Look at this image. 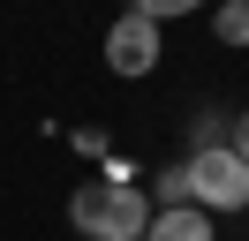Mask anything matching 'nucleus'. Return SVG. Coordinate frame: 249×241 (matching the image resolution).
<instances>
[{"label":"nucleus","instance_id":"nucleus-7","mask_svg":"<svg viewBox=\"0 0 249 241\" xmlns=\"http://www.w3.org/2000/svg\"><path fill=\"white\" fill-rule=\"evenodd\" d=\"M196 8H212V0H136V15H151V23H181Z\"/></svg>","mask_w":249,"mask_h":241},{"label":"nucleus","instance_id":"nucleus-1","mask_svg":"<svg viewBox=\"0 0 249 241\" xmlns=\"http://www.w3.org/2000/svg\"><path fill=\"white\" fill-rule=\"evenodd\" d=\"M68 226H76L83 241H143V226H151V189H136V181H121V173H98V181H83V189L68 196Z\"/></svg>","mask_w":249,"mask_h":241},{"label":"nucleus","instance_id":"nucleus-4","mask_svg":"<svg viewBox=\"0 0 249 241\" xmlns=\"http://www.w3.org/2000/svg\"><path fill=\"white\" fill-rule=\"evenodd\" d=\"M143 241H219V226H212V211H196V204H166V211H151Z\"/></svg>","mask_w":249,"mask_h":241},{"label":"nucleus","instance_id":"nucleus-3","mask_svg":"<svg viewBox=\"0 0 249 241\" xmlns=\"http://www.w3.org/2000/svg\"><path fill=\"white\" fill-rule=\"evenodd\" d=\"M159 30L166 23H151V15H136V8L106 23V68L121 75V83H143V75L159 68Z\"/></svg>","mask_w":249,"mask_h":241},{"label":"nucleus","instance_id":"nucleus-2","mask_svg":"<svg viewBox=\"0 0 249 241\" xmlns=\"http://www.w3.org/2000/svg\"><path fill=\"white\" fill-rule=\"evenodd\" d=\"M189 173V204L196 211H249V158L234 143H196L181 158Z\"/></svg>","mask_w":249,"mask_h":241},{"label":"nucleus","instance_id":"nucleus-5","mask_svg":"<svg viewBox=\"0 0 249 241\" xmlns=\"http://www.w3.org/2000/svg\"><path fill=\"white\" fill-rule=\"evenodd\" d=\"M212 38L219 45H249V0H212Z\"/></svg>","mask_w":249,"mask_h":241},{"label":"nucleus","instance_id":"nucleus-6","mask_svg":"<svg viewBox=\"0 0 249 241\" xmlns=\"http://www.w3.org/2000/svg\"><path fill=\"white\" fill-rule=\"evenodd\" d=\"M166 204H189V173L181 166H166V173L151 181V211H166Z\"/></svg>","mask_w":249,"mask_h":241},{"label":"nucleus","instance_id":"nucleus-8","mask_svg":"<svg viewBox=\"0 0 249 241\" xmlns=\"http://www.w3.org/2000/svg\"><path fill=\"white\" fill-rule=\"evenodd\" d=\"M227 143H234V151H242V158H249V113H234V128H227Z\"/></svg>","mask_w":249,"mask_h":241}]
</instances>
